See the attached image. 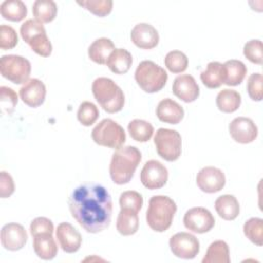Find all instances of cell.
Listing matches in <instances>:
<instances>
[{
	"label": "cell",
	"instance_id": "cell-1",
	"mask_svg": "<svg viewBox=\"0 0 263 263\" xmlns=\"http://www.w3.org/2000/svg\"><path fill=\"white\" fill-rule=\"evenodd\" d=\"M69 210L77 223L89 233L109 227L112 218V198L108 190L95 183L76 187L70 194Z\"/></svg>",
	"mask_w": 263,
	"mask_h": 263
},
{
	"label": "cell",
	"instance_id": "cell-2",
	"mask_svg": "<svg viewBox=\"0 0 263 263\" xmlns=\"http://www.w3.org/2000/svg\"><path fill=\"white\" fill-rule=\"evenodd\" d=\"M142 159L140 150L135 146H125L117 149L110 161L109 172L112 181L117 185L127 184Z\"/></svg>",
	"mask_w": 263,
	"mask_h": 263
},
{
	"label": "cell",
	"instance_id": "cell-3",
	"mask_svg": "<svg viewBox=\"0 0 263 263\" xmlns=\"http://www.w3.org/2000/svg\"><path fill=\"white\" fill-rule=\"evenodd\" d=\"M176 212V202L171 197L154 195L149 200V206L146 213L147 224L152 230L163 232L171 227Z\"/></svg>",
	"mask_w": 263,
	"mask_h": 263
},
{
	"label": "cell",
	"instance_id": "cell-4",
	"mask_svg": "<svg viewBox=\"0 0 263 263\" xmlns=\"http://www.w3.org/2000/svg\"><path fill=\"white\" fill-rule=\"evenodd\" d=\"M91 90L99 105L108 113H116L124 106L122 89L110 78L99 77L91 85Z\"/></svg>",
	"mask_w": 263,
	"mask_h": 263
},
{
	"label": "cell",
	"instance_id": "cell-5",
	"mask_svg": "<svg viewBox=\"0 0 263 263\" xmlns=\"http://www.w3.org/2000/svg\"><path fill=\"white\" fill-rule=\"evenodd\" d=\"M135 79L145 92L153 93L164 87L167 81V73L154 62L143 61L136 69Z\"/></svg>",
	"mask_w": 263,
	"mask_h": 263
},
{
	"label": "cell",
	"instance_id": "cell-6",
	"mask_svg": "<svg viewBox=\"0 0 263 263\" xmlns=\"http://www.w3.org/2000/svg\"><path fill=\"white\" fill-rule=\"evenodd\" d=\"M23 40L29 44L31 49L41 57H49L52 45L47 37L44 26L36 20H27L20 29Z\"/></svg>",
	"mask_w": 263,
	"mask_h": 263
},
{
	"label": "cell",
	"instance_id": "cell-7",
	"mask_svg": "<svg viewBox=\"0 0 263 263\" xmlns=\"http://www.w3.org/2000/svg\"><path fill=\"white\" fill-rule=\"evenodd\" d=\"M91 138L96 144L116 150L121 148L126 140L122 126L110 118L103 119L93 127Z\"/></svg>",
	"mask_w": 263,
	"mask_h": 263
},
{
	"label": "cell",
	"instance_id": "cell-8",
	"mask_svg": "<svg viewBox=\"0 0 263 263\" xmlns=\"http://www.w3.org/2000/svg\"><path fill=\"white\" fill-rule=\"evenodd\" d=\"M154 145L158 155L166 161L177 160L182 152V138L175 129L158 128L154 136Z\"/></svg>",
	"mask_w": 263,
	"mask_h": 263
},
{
	"label": "cell",
	"instance_id": "cell-9",
	"mask_svg": "<svg viewBox=\"0 0 263 263\" xmlns=\"http://www.w3.org/2000/svg\"><path fill=\"white\" fill-rule=\"evenodd\" d=\"M1 75L15 84L26 83L31 74V63L17 54L2 55L0 60Z\"/></svg>",
	"mask_w": 263,
	"mask_h": 263
},
{
	"label": "cell",
	"instance_id": "cell-10",
	"mask_svg": "<svg viewBox=\"0 0 263 263\" xmlns=\"http://www.w3.org/2000/svg\"><path fill=\"white\" fill-rule=\"evenodd\" d=\"M183 222L188 230L195 233H205L214 227L215 218L205 208L196 206L185 213Z\"/></svg>",
	"mask_w": 263,
	"mask_h": 263
},
{
	"label": "cell",
	"instance_id": "cell-11",
	"mask_svg": "<svg viewBox=\"0 0 263 263\" xmlns=\"http://www.w3.org/2000/svg\"><path fill=\"white\" fill-rule=\"evenodd\" d=\"M170 248L178 258L193 259L199 253V241L191 233L178 232L170 238Z\"/></svg>",
	"mask_w": 263,
	"mask_h": 263
},
{
	"label": "cell",
	"instance_id": "cell-12",
	"mask_svg": "<svg viewBox=\"0 0 263 263\" xmlns=\"http://www.w3.org/2000/svg\"><path fill=\"white\" fill-rule=\"evenodd\" d=\"M167 168L160 161L154 159H151L144 164L140 175L142 184L150 190L163 187L167 181Z\"/></svg>",
	"mask_w": 263,
	"mask_h": 263
},
{
	"label": "cell",
	"instance_id": "cell-13",
	"mask_svg": "<svg viewBox=\"0 0 263 263\" xmlns=\"http://www.w3.org/2000/svg\"><path fill=\"white\" fill-rule=\"evenodd\" d=\"M226 183L224 173L215 166L202 167L196 176L198 188L205 193H215L223 189Z\"/></svg>",
	"mask_w": 263,
	"mask_h": 263
},
{
	"label": "cell",
	"instance_id": "cell-14",
	"mask_svg": "<svg viewBox=\"0 0 263 263\" xmlns=\"http://www.w3.org/2000/svg\"><path fill=\"white\" fill-rule=\"evenodd\" d=\"M231 138L240 144H249L256 140L258 136V127L255 122L248 117H236L228 126Z\"/></svg>",
	"mask_w": 263,
	"mask_h": 263
},
{
	"label": "cell",
	"instance_id": "cell-15",
	"mask_svg": "<svg viewBox=\"0 0 263 263\" xmlns=\"http://www.w3.org/2000/svg\"><path fill=\"white\" fill-rule=\"evenodd\" d=\"M27 240V231L18 223H8L1 229V243L8 251L14 252L23 249Z\"/></svg>",
	"mask_w": 263,
	"mask_h": 263
},
{
	"label": "cell",
	"instance_id": "cell-16",
	"mask_svg": "<svg viewBox=\"0 0 263 263\" xmlns=\"http://www.w3.org/2000/svg\"><path fill=\"white\" fill-rule=\"evenodd\" d=\"M55 235L58 242L64 252L72 254L80 249L82 242L81 234L70 223L63 222L59 224L55 230Z\"/></svg>",
	"mask_w": 263,
	"mask_h": 263
},
{
	"label": "cell",
	"instance_id": "cell-17",
	"mask_svg": "<svg viewBox=\"0 0 263 263\" xmlns=\"http://www.w3.org/2000/svg\"><path fill=\"white\" fill-rule=\"evenodd\" d=\"M130 39L133 43L142 49H152L159 41L157 30L150 24H137L130 32Z\"/></svg>",
	"mask_w": 263,
	"mask_h": 263
},
{
	"label": "cell",
	"instance_id": "cell-18",
	"mask_svg": "<svg viewBox=\"0 0 263 263\" xmlns=\"http://www.w3.org/2000/svg\"><path fill=\"white\" fill-rule=\"evenodd\" d=\"M174 95L185 103L194 102L199 96V86L194 77L189 74L179 75L172 86Z\"/></svg>",
	"mask_w": 263,
	"mask_h": 263
},
{
	"label": "cell",
	"instance_id": "cell-19",
	"mask_svg": "<svg viewBox=\"0 0 263 263\" xmlns=\"http://www.w3.org/2000/svg\"><path fill=\"white\" fill-rule=\"evenodd\" d=\"M46 96L45 84L37 79H29L24 85L20 88V97L22 101L29 107L36 108L43 104Z\"/></svg>",
	"mask_w": 263,
	"mask_h": 263
},
{
	"label": "cell",
	"instance_id": "cell-20",
	"mask_svg": "<svg viewBox=\"0 0 263 263\" xmlns=\"http://www.w3.org/2000/svg\"><path fill=\"white\" fill-rule=\"evenodd\" d=\"M156 116L162 122L178 124L184 117V109L176 101L163 99L156 107Z\"/></svg>",
	"mask_w": 263,
	"mask_h": 263
},
{
	"label": "cell",
	"instance_id": "cell-21",
	"mask_svg": "<svg viewBox=\"0 0 263 263\" xmlns=\"http://www.w3.org/2000/svg\"><path fill=\"white\" fill-rule=\"evenodd\" d=\"M33 249L35 254L42 260H51L58 254V245L52 233H41L34 236Z\"/></svg>",
	"mask_w": 263,
	"mask_h": 263
},
{
	"label": "cell",
	"instance_id": "cell-22",
	"mask_svg": "<svg viewBox=\"0 0 263 263\" xmlns=\"http://www.w3.org/2000/svg\"><path fill=\"white\" fill-rule=\"evenodd\" d=\"M226 78L225 67L219 62H211L200 73V79L208 88H218L224 84Z\"/></svg>",
	"mask_w": 263,
	"mask_h": 263
},
{
	"label": "cell",
	"instance_id": "cell-23",
	"mask_svg": "<svg viewBox=\"0 0 263 263\" xmlns=\"http://www.w3.org/2000/svg\"><path fill=\"white\" fill-rule=\"evenodd\" d=\"M114 49H115V46L112 40L106 37H102V38L96 39L89 45L88 57L92 62L99 65H104L107 63L109 55Z\"/></svg>",
	"mask_w": 263,
	"mask_h": 263
},
{
	"label": "cell",
	"instance_id": "cell-24",
	"mask_svg": "<svg viewBox=\"0 0 263 263\" xmlns=\"http://www.w3.org/2000/svg\"><path fill=\"white\" fill-rule=\"evenodd\" d=\"M217 214L224 220L232 221L239 215V203L234 195L224 194L215 201Z\"/></svg>",
	"mask_w": 263,
	"mask_h": 263
},
{
	"label": "cell",
	"instance_id": "cell-25",
	"mask_svg": "<svg viewBox=\"0 0 263 263\" xmlns=\"http://www.w3.org/2000/svg\"><path fill=\"white\" fill-rule=\"evenodd\" d=\"M133 64V57L124 48H115L109 55L106 65L115 74H125Z\"/></svg>",
	"mask_w": 263,
	"mask_h": 263
},
{
	"label": "cell",
	"instance_id": "cell-26",
	"mask_svg": "<svg viewBox=\"0 0 263 263\" xmlns=\"http://www.w3.org/2000/svg\"><path fill=\"white\" fill-rule=\"evenodd\" d=\"M117 231L124 236L135 234L139 229V217L138 213L127 210L121 209L116 222Z\"/></svg>",
	"mask_w": 263,
	"mask_h": 263
},
{
	"label": "cell",
	"instance_id": "cell-27",
	"mask_svg": "<svg viewBox=\"0 0 263 263\" xmlns=\"http://www.w3.org/2000/svg\"><path fill=\"white\" fill-rule=\"evenodd\" d=\"M0 13L5 20L21 22L27 16L28 9L21 0H5L0 5Z\"/></svg>",
	"mask_w": 263,
	"mask_h": 263
},
{
	"label": "cell",
	"instance_id": "cell-28",
	"mask_svg": "<svg viewBox=\"0 0 263 263\" xmlns=\"http://www.w3.org/2000/svg\"><path fill=\"white\" fill-rule=\"evenodd\" d=\"M241 103V97L239 92L234 89H222L219 91L216 98V104L220 111L224 113H232L236 111Z\"/></svg>",
	"mask_w": 263,
	"mask_h": 263
},
{
	"label": "cell",
	"instance_id": "cell-29",
	"mask_svg": "<svg viewBox=\"0 0 263 263\" xmlns=\"http://www.w3.org/2000/svg\"><path fill=\"white\" fill-rule=\"evenodd\" d=\"M223 65L226 72L224 84L228 86H235L240 84L247 74L246 65L238 60H229L226 61Z\"/></svg>",
	"mask_w": 263,
	"mask_h": 263
},
{
	"label": "cell",
	"instance_id": "cell-30",
	"mask_svg": "<svg viewBox=\"0 0 263 263\" xmlns=\"http://www.w3.org/2000/svg\"><path fill=\"white\" fill-rule=\"evenodd\" d=\"M229 248L224 240L212 242L202 259V263H229Z\"/></svg>",
	"mask_w": 263,
	"mask_h": 263
},
{
	"label": "cell",
	"instance_id": "cell-31",
	"mask_svg": "<svg viewBox=\"0 0 263 263\" xmlns=\"http://www.w3.org/2000/svg\"><path fill=\"white\" fill-rule=\"evenodd\" d=\"M33 15L39 23H50L54 20L58 6L52 0H36L33 3Z\"/></svg>",
	"mask_w": 263,
	"mask_h": 263
},
{
	"label": "cell",
	"instance_id": "cell-32",
	"mask_svg": "<svg viewBox=\"0 0 263 263\" xmlns=\"http://www.w3.org/2000/svg\"><path fill=\"white\" fill-rule=\"evenodd\" d=\"M130 137L137 142H147L151 139L154 128L152 124L146 120L134 119L127 125Z\"/></svg>",
	"mask_w": 263,
	"mask_h": 263
},
{
	"label": "cell",
	"instance_id": "cell-33",
	"mask_svg": "<svg viewBox=\"0 0 263 263\" xmlns=\"http://www.w3.org/2000/svg\"><path fill=\"white\" fill-rule=\"evenodd\" d=\"M243 233L253 243L261 247L263 245V220L255 217L246 221Z\"/></svg>",
	"mask_w": 263,
	"mask_h": 263
},
{
	"label": "cell",
	"instance_id": "cell-34",
	"mask_svg": "<svg viewBox=\"0 0 263 263\" xmlns=\"http://www.w3.org/2000/svg\"><path fill=\"white\" fill-rule=\"evenodd\" d=\"M164 65L172 73H182L187 69L188 58L180 50H172L165 55Z\"/></svg>",
	"mask_w": 263,
	"mask_h": 263
},
{
	"label": "cell",
	"instance_id": "cell-35",
	"mask_svg": "<svg viewBox=\"0 0 263 263\" xmlns=\"http://www.w3.org/2000/svg\"><path fill=\"white\" fill-rule=\"evenodd\" d=\"M99 117L98 107L88 101L82 102L77 111V119L84 126H90Z\"/></svg>",
	"mask_w": 263,
	"mask_h": 263
},
{
	"label": "cell",
	"instance_id": "cell-36",
	"mask_svg": "<svg viewBox=\"0 0 263 263\" xmlns=\"http://www.w3.org/2000/svg\"><path fill=\"white\" fill-rule=\"evenodd\" d=\"M77 4L100 17L109 14L113 6V2L111 0H83L77 1Z\"/></svg>",
	"mask_w": 263,
	"mask_h": 263
},
{
	"label": "cell",
	"instance_id": "cell-37",
	"mask_svg": "<svg viewBox=\"0 0 263 263\" xmlns=\"http://www.w3.org/2000/svg\"><path fill=\"white\" fill-rule=\"evenodd\" d=\"M119 204H120V209H127L136 213H139L143 205V197L137 191H134V190L124 191L120 194Z\"/></svg>",
	"mask_w": 263,
	"mask_h": 263
},
{
	"label": "cell",
	"instance_id": "cell-38",
	"mask_svg": "<svg viewBox=\"0 0 263 263\" xmlns=\"http://www.w3.org/2000/svg\"><path fill=\"white\" fill-rule=\"evenodd\" d=\"M245 57L252 63L262 65L263 63V47L262 41L259 39H252L243 46Z\"/></svg>",
	"mask_w": 263,
	"mask_h": 263
},
{
	"label": "cell",
	"instance_id": "cell-39",
	"mask_svg": "<svg viewBox=\"0 0 263 263\" xmlns=\"http://www.w3.org/2000/svg\"><path fill=\"white\" fill-rule=\"evenodd\" d=\"M17 101V95L12 88L7 86L0 87V102L2 111L4 113H7L8 115L11 114L14 111Z\"/></svg>",
	"mask_w": 263,
	"mask_h": 263
},
{
	"label": "cell",
	"instance_id": "cell-40",
	"mask_svg": "<svg viewBox=\"0 0 263 263\" xmlns=\"http://www.w3.org/2000/svg\"><path fill=\"white\" fill-rule=\"evenodd\" d=\"M262 82L263 77L261 73H253L250 75L247 83V90L250 98L253 101H261L263 98V90H262Z\"/></svg>",
	"mask_w": 263,
	"mask_h": 263
},
{
	"label": "cell",
	"instance_id": "cell-41",
	"mask_svg": "<svg viewBox=\"0 0 263 263\" xmlns=\"http://www.w3.org/2000/svg\"><path fill=\"white\" fill-rule=\"evenodd\" d=\"M18 38L15 30L7 25L0 26V48L3 50L11 49L17 44Z\"/></svg>",
	"mask_w": 263,
	"mask_h": 263
},
{
	"label": "cell",
	"instance_id": "cell-42",
	"mask_svg": "<svg viewBox=\"0 0 263 263\" xmlns=\"http://www.w3.org/2000/svg\"><path fill=\"white\" fill-rule=\"evenodd\" d=\"M30 233L34 237L41 233H53V223L45 217H37L30 224Z\"/></svg>",
	"mask_w": 263,
	"mask_h": 263
},
{
	"label": "cell",
	"instance_id": "cell-43",
	"mask_svg": "<svg viewBox=\"0 0 263 263\" xmlns=\"http://www.w3.org/2000/svg\"><path fill=\"white\" fill-rule=\"evenodd\" d=\"M14 192V183L12 177L2 171L0 173V196L1 198L9 197Z\"/></svg>",
	"mask_w": 263,
	"mask_h": 263
}]
</instances>
